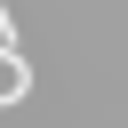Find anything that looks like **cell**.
Instances as JSON below:
<instances>
[{"mask_svg":"<svg viewBox=\"0 0 128 128\" xmlns=\"http://www.w3.org/2000/svg\"><path fill=\"white\" fill-rule=\"evenodd\" d=\"M0 56H16V16L0 8Z\"/></svg>","mask_w":128,"mask_h":128,"instance_id":"1","label":"cell"}]
</instances>
